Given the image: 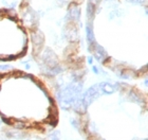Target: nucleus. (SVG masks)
<instances>
[{
    "label": "nucleus",
    "instance_id": "1",
    "mask_svg": "<svg viewBox=\"0 0 148 140\" xmlns=\"http://www.w3.org/2000/svg\"><path fill=\"white\" fill-rule=\"evenodd\" d=\"M66 18L69 22H78L80 19V6L78 3H75L72 1L68 6V12Z\"/></svg>",
    "mask_w": 148,
    "mask_h": 140
},
{
    "label": "nucleus",
    "instance_id": "2",
    "mask_svg": "<svg viewBox=\"0 0 148 140\" xmlns=\"http://www.w3.org/2000/svg\"><path fill=\"white\" fill-rule=\"evenodd\" d=\"M42 61H43V63H45V65H46L47 67H49V68L54 67V66H56L58 64L56 54L50 49H46L45 52L42 53Z\"/></svg>",
    "mask_w": 148,
    "mask_h": 140
},
{
    "label": "nucleus",
    "instance_id": "3",
    "mask_svg": "<svg viewBox=\"0 0 148 140\" xmlns=\"http://www.w3.org/2000/svg\"><path fill=\"white\" fill-rule=\"evenodd\" d=\"M89 49H90V51H92L94 57H95L99 62V61H101V62H104V59H106L108 57V54H107V52L105 51V49H104L102 46H99V45L93 44L90 46Z\"/></svg>",
    "mask_w": 148,
    "mask_h": 140
},
{
    "label": "nucleus",
    "instance_id": "4",
    "mask_svg": "<svg viewBox=\"0 0 148 140\" xmlns=\"http://www.w3.org/2000/svg\"><path fill=\"white\" fill-rule=\"evenodd\" d=\"M66 37L71 41H76L78 39V30H77L76 26H75L74 22H70V23L67 25V28H66Z\"/></svg>",
    "mask_w": 148,
    "mask_h": 140
},
{
    "label": "nucleus",
    "instance_id": "5",
    "mask_svg": "<svg viewBox=\"0 0 148 140\" xmlns=\"http://www.w3.org/2000/svg\"><path fill=\"white\" fill-rule=\"evenodd\" d=\"M32 43L34 45L35 49H40L45 43V37H43L42 33L38 30L32 32Z\"/></svg>",
    "mask_w": 148,
    "mask_h": 140
},
{
    "label": "nucleus",
    "instance_id": "6",
    "mask_svg": "<svg viewBox=\"0 0 148 140\" xmlns=\"http://www.w3.org/2000/svg\"><path fill=\"white\" fill-rule=\"evenodd\" d=\"M99 89L102 90L103 93H107V94H110V93H113L115 88L112 84L108 83V82H102L101 84H99Z\"/></svg>",
    "mask_w": 148,
    "mask_h": 140
},
{
    "label": "nucleus",
    "instance_id": "7",
    "mask_svg": "<svg viewBox=\"0 0 148 140\" xmlns=\"http://www.w3.org/2000/svg\"><path fill=\"white\" fill-rule=\"evenodd\" d=\"M87 41L89 43V45L95 44V39H94V34H93V29H92V22H88L87 23Z\"/></svg>",
    "mask_w": 148,
    "mask_h": 140
},
{
    "label": "nucleus",
    "instance_id": "8",
    "mask_svg": "<svg viewBox=\"0 0 148 140\" xmlns=\"http://www.w3.org/2000/svg\"><path fill=\"white\" fill-rule=\"evenodd\" d=\"M95 6H93L92 3H88L87 6V18H88V22H92L95 16Z\"/></svg>",
    "mask_w": 148,
    "mask_h": 140
},
{
    "label": "nucleus",
    "instance_id": "9",
    "mask_svg": "<svg viewBox=\"0 0 148 140\" xmlns=\"http://www.w3.org/2000/svg\"><path fill=\"white\" fill-rule=\"evenodd\" d=\"M127 3H131L134 6H143L146 3V0H124Z\"/></svg>",
    "mask_w": 148,
    "mask_h": 140
},
{
    "label": "nucleus",
    "instance_id": "10",
    "mask_svg": "<svg viewBox=\"0 0 148 140\" xmlns=\"http://www.w3.org/2000/svg\"><path fill=\"white\" fill-rule=\"evenodd\" d=\"M13 126L17 130H21V128H25V123L23 121H15L14 123H12Z\"/></svg>",
    "mask_w": 148,
    "mask_h": 140
},
{
    "label": "nucleus",
    "instance_id": "11",
    "mask_svg": "<svg viewBox=\"0 0 148 140\" xmlns=\"http://www.w3.org/2000/svg\"><path fill=\"white\" fill-rule=\"evenodd\" d=\"M55 1H56V4L58 6H68V4H70L72 2V0H55Z\"/></svg>",
    "mask_w": 148,
    "mask_h": 140
},
{
    "label": "nucleus",
    "instance_id": "12",
    "mask_svg": "<svg viewBox=\"0 0 148 140\" xmlns=\"http://www.w3.org/2000/svg\"><path fill=\"white\" fill-rule=\"evenodd\" d=\"M129 98H130V100H132L134 102H140V97L138 96V94H136L134 92H130Z\"/></svg>",
    "mask_w": 148,
    "mask_h": 140
},
{
    "label": "nucleus",
    "instance_id": "13",
    "mask_svg": "<svg viewBox=\"0 0 148 140\" xmlns=\"http://www.w3.org/2000/svg\"><path fill=\"white\" fill-rule=\"evenodd\" d=\"M48 140H59V133L58 132H54V133L50 136Z\"/></svg>",
    "mask_w": 148,
    "mask_h": 140
},
{
    "label": "nucleus",
    "instance_id": "14",
    "mask_svg": "<svg viewBox=\"0 0 148 140\" xmlns=\"http://www.w3.org/2000/svg\"><path fill=\"white\" fill-rule=\"evenodd\" d=\"M6 14L10 16V17H12V18H14L16 16V12H15V10L14 9H10L8 12H6Z\"/></svg>",
    "mask_w": 148,
    "mask_h": 140
},
{
    "label": "nucleus",
    "instance_id": "15",
    "mask_svg": "<svg viewBox=\"0 0 148 140\" xmlns=\"http://www.w3.org/2000/svg\"><path fill=\"white\" fill-rule=\"evenodd\" d=\"M11 69L10 65H0V71H8Z\"/></svg>",
    "mask_w": 148,
    "mask_h": 140
},
{
    "label": "nucleus",
    "instance_id": "16",
    "mask_svg": "<svg viewBox=\"0 0 148 140\" xmlns=\"http://www.w3.org/2000/svg\"><path fill=\"white\" fill-rule=\"evenodd\" d=\"M102 0H90V3H92L93 6H96V4H99Z\"/></svg>",
    "mask_w": 148,
    "mask_h": 140
},
{
    "label": "nucleus",
    "instance_id": "17",
    "mask_svg": "<svg viewBox=\"0 0 148 140\" xmlns=\"http://www.w3.org/2000/svg\"><path fill=\"white\" fill-rule=\"evenodd\" d=\"M93 72H94V73H96V74H99V69H97V67H93Z\"/></svg>",
    "mask_w": 148,
    "mask_h": 140
},
{
    "label": "nucleus",
    "instance_id": "18",
    "mask_svg": "<svg viewBox=\"0 0 148 140\" xmlns=\"http://www.w3.org/2000/svg\"><path fill=\"white\" fill-rule=\"evenodd\" d=\"M88 62H89V64H92V63H93V57H92V56H89V57H88Z\"/></svg>",
    "mask_w": 148,
    "mask_h": 140
},
{
    "label": "nucleus",
    "instance_id": "19",
    "mask_svg": "<svg viewBox=\"0 0 148 140\" xmlns=\"http://www.w3.org/2000/svg\"><path fill=\"white\" fill-rule=\"evenodd\" d=\"M82 0H73V2H75V3H79Z\"/></svg>",
    "mask_w": 148,
    "mask_h": 140
}]
</instances>
